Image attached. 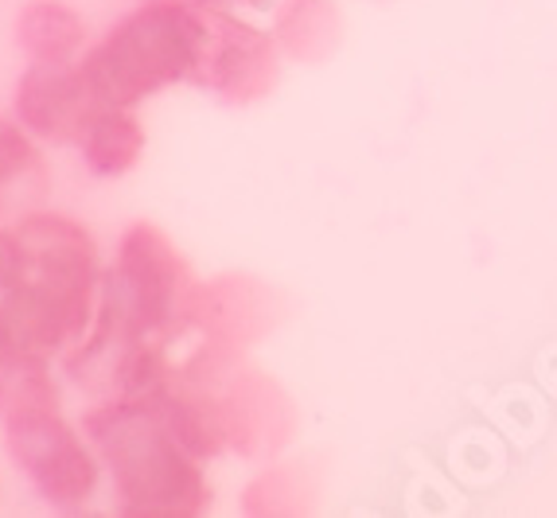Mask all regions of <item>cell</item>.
<instances>
[{"label":"cell","mask_w":557,"mask_h":518,"mask_svg":"<svg viewBox=\"0 0 557 518\" xmlns=\"http://www.w3.org/2000/svg\"><path fill=\"white\" fill-rule=\"evenodd\" d=\"M47 164L39 140L16 118H0V219L36 211L47 195Z\"/></svg>","instance_id":"obj_11"},{"label":"cell","mask_w":557,"mask_h":518,"mask_svg":"<svg viewBox=\"0 0 557 518\" xmlns=\"http://www.w3.org/2000/svg\"><path fill=\"white\" fill-rule=\"evenodd\" d=\"M78 160L94 180H121L145 160L149 133L129 106H98L78 137Z\"/></svg>","instance_id":"obj_9"},{"label":"cell","mask_w":557,"mask_h":518,"mask_svg":"<svg viewBox=\"0 0 557 518\" xmlns=\"http://www.w3.org/2000/svg\"><path fill=\"white\" fill-rule=\"evenodd\" d=\"M273 39L281 55L297 63H324L339 44L344 20L332 0H281L273 9Z\"/></svg>","instance_id":"obj_12"},{"label":"cell","mask_w":557,"mask_h":518,"mask_svg":"<svg viewBox=\"0 0 557 518\" xmlns=\"http://www.w3.org/2000/svg\"><path fill=\"white\" fill-rule=\"evenodd\" d=\"M12 464L28 476L36 495L59 515H78L102 488V456L63 409H36L0 421Z\"/></svg>","instance_id":"obj_4"},{"label":"cell","mask_w":557,"mask_h":518,"mask_svg":"<svg viewBox=\"0 0 557 518\" xmlns=\"http://www.w3.org/2000/svg\"><path fill=\"white\" fill-rule=\"evenodd\" d=\"M102 106L83 63H28L12 90V118L39 145H78L86 121Z\"/></svg>","instance_id":"obj_8"},{"label":"cell","mask_w":557,"mask_h":518,"mask_svg":"<svg viewBox=\"0 0 557 518\" xmlns=\"http://www.w3.org/2000/svg\"><path fill=\"white\" fill-rule=\"evenodd\" d=\"M277 78L281 47L273 32H261L238 12H207L203 63H199L191 86L226 106H253L270 98Z\"/></svg>","instance_id":"obj_6"},{"label":"cell","mask_w":557,"mask_h":518,"mask_svg":"<svg viewBox=\"0 0 557 518\" xmlns=\"http://www.w3.org/2000/svg\"><path fill=\"white\" fill-rule=\"evenodd\" d=\"M36 409H63V390L51 374V359H16L0 367V421Z\"/></svg>","instance_id":"obj_13"},{"label":"cell","mask_w":557,"mask_h":518,"mask_svg":"<svg viewBox=\"0 0 557 518\" xmlns=\"http://www.w3.org/2000/svg\"><path fill=\"white\" fill-rule=\"evenodd\" d=\"M16 47L28 63H78L90 47V24L63 0H28L16 16Z\"/></svg>","instance_id":"obj_10"},{"label":"cell","mask_w":557,"mask_h":518,"mask_svg":"<svg viewBox=\"0 0 557 518\" xmlns=\"http://www.w3.org/2000/svg\"><path fill=\"white\" fill-rule=\"evenodd\" d=\"M16 231L28 246V278L63 300L71 312L94 328L98 293H102V250L83 222L59 211H28L16 219Z\"/></svg>","instance_id":"obj_5"},{"label":"cell","mask_w":557,"mask_h":518,"mask_svg":"<svg viewBox=\"0 0 557 518\" xmlns=\"http://www.w3.org/2000/svg\"><path fill=\"white\" fill-rule=\"evenodd\" d=\"M125 518H199L211 510L203 460L187 453L145 402L102 398L83 414Z\"/></svg>","instance_id":"obj_1"},{"label":"cell","mask_w":557,"mask_h":518,"mask_svg":"<svg viewBox=\"0 0 557 518\" xmlns=\"http://www.w3.org/2000/svg\"><path fill=\"white\" fill-rule=\"evenodd\" d=\"M191 4L203 12H234V9H242V4H253V0H191Z\"/></svg>","instance_id":"obj_16"},{"label":"cell","mask_w":557,"mask_h":518,"mask_svg":"<svg viewBox=\"0 0 557 518\" xmlns=\"http://www.w3.org/2000/svg\"><path fill=\"white\" fill-rule=\"evenodd\" d=\"M199 281L184 254L152 222H133L117 238L113 261L102 273L98 316L86 340L94 343H149L180 340L187 328V305Z\"/></svg>","instance_id":"obj_3"},{"label":"cell","mask_w":557,"mask_h":518,"mask_svg":"<svg viewBox=\"0 0 557 518\" xmlns=\"http://www.w3.org/2000/svg\"><path fill=\"white\" fill-rule=\"evenodd\" d=\"M308 499H312V491L305 483V472L297 464H277V468L253 476L246 495H242V510L253 518L300 515V510H308Z\"/></svg>","instance_id":"obj_14"},{"label":"cell","mask_w":557,"mask_h":518,"mask_svg":"<svg viewBox=\"0 0 557 518\" xmlns=\"http://www.w3.org/2000/svg\"><path fill=\"white\" fill-rule=\"evenodd\" d=\"M207 386L214 390V402H219L226 453H238L246 460H270L288 444L297 429V414H293L288 394L270 374L246 370L238 362Z\"/></svg>","instance_id":"obj_7"},{"label":"cell","mask_w":557,"mask_h":518,"mask_svg":"<svg viewBox=\"0 0 557 518\" xmlns=\"http://www.w3.org/2000/svg\"><path fill=\"white\" fill-rule=\"evenodd\" d=\"M207 47V12L191 0H145L78 59L106 106L152 102L172 86L196 83Z\"/></svg>","instance_id":"obj_2"},{"label":"cell","mask_w":557,"mask_h":518,"mask_svg":"<svg viewBox=\"0 0 557 518\" xmlns=\"http://www.w3.org/2000/svg\"><path fill=\"white\" fill-rule=\"evenodd\" d=\"M28 246H24V238H20L16 222L12 226H0V296L9 293V288L24 285L28 281Z\"/></svg>","instance_id":"obj_15"}]
</instances>
